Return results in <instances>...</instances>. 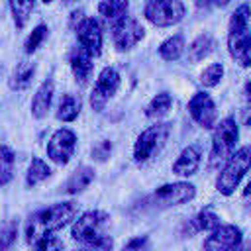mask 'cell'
Instances as JSON below:
<instances>
[{
    "instance_id": "6da1fadb",
    "label": "cell",
    "mask_w": 251,
    "mask_h": 251,
    "mask_svg": "<svg viewBox=\"0 0 251 251\" xmlns=\"http://www.w3.org/2000/svg\"><path fill=\"white\" fill-rule=\"evenodd\" d=\"M76 204L75 202H57L47 208H41L33 212L25 222V241L31 245L39 243L45 237H51V233L63 229L67 224L76 220Z\"/></svg>"
},
{
    "instance_id": "7a4b0ae2",
    "label": "cell",
    "mask_w": 251,
    "mask_h": 251,
    "mask_svg": "<svg viewBox=\"0 0 251 251\" xmlns=\"http://www.w3.org/2000/svg\"><path fill=\"white\" fill-rule=\"evenodd\" d=\"M239 139V127L233 116H227L216 124L212 131V145L208 153V169H220L224 163L235 153V145Z\"/></svg>"
},
{
    "instance_id": "3957f363",
    "label": "cell",
    "mask_w": 251,
    "mask_h": 251,
    "mask_svg": "<svg viewBox=\"0 0 251 251\" xmlns=\"http://www.w3.org/2000/svg\"><path fill=\"white\" fill-rule=\"evenodd\" d=\"M196 196V186L188 180H176V182H167L155 188L143 202L141 208L145 210H167L173 206H180L190 202Z\"/></svg>"
},
{
    "instance_id": "277c9868",
    "label": "cell",
    "mask_w": 251,
    "mask_h": 251,
    "mask_svg": "<svg viewBox=\"0 0 251 251\" xmlns=\"http://www.w3.org/2000/svg\"><path fill=\"white\" fill-rule=\"evenodd\" d=\"M249 169H251V143L239 147L224 163V167L216 178V190L224 196H231Z\"/></svg>"
},
{
    "instance_id": "5b68a950",
    "label": "cell",
    "mask_w": 251,
    "mask_h": 251,
    "mask_svg": "<svg viewBox=\"0 0 251 251\" xmlns=\"http://www.w3.org/2000/svg\"><path fill=\"white\" fill-rule=\"evenodd\" d=\"M169 133H171V124H165V122H157L147 129H143L133 143V161L141 165L157 157L165 147Z\"/></svg>"
},
{
    "instance_id": "8992f818",
    "label": "cell",
    "mask_w": 251,
    "mask_h": 251,
    "mask_svg": "<svg viewBox=\"0 0 251 251\" xmlns=\"http://www.w3.org/2000/svg\"><path fill=\"white\" fill-rule=\"evenodd\" d=\"M110 226V214L104 210H88L80 214L71 226V237L78 243H90L106 235Z\"/></svg>"
},
{
    "instance_id": "52a82bcc",
    "label": "cell",
    "mask_w": 251,
    "mask_h": 251,
    "mask_svg": "<svg viewBox=\"0 0 251 251\" xmlns=\"http://www.w3.org/2000/svg\"><path fill=\"white\" fill-rule=\"evenodd\" d=\"M143 16L155 27H171L186 16V6L180 0H151L143 6Z\"/></svg>"
},
{
    "instance_id": "ba28073f",
    "label": "cell",
    "mask_w": 251,
    "mask_h": 251,
    "mask_svg": "<svg viewBox=\"0 0 251 251\" xmlns=\"http://www.w3.org/2000/svg\"><path fill=\"white\" fill-rule=\"evenodd\" d=\"M120 82H122V76L114 67H104L100 71V75H98V78L92 86V92H90V106H92L94 112L104 110L108 100L118 92Z\"/></svg>"
},
{
    "instance_id": "9c48e42d",
    "label": "cell",
    "mask_w": 251,
    "mask_h": 251,
    "mask_svg": "<svg viewBox=\"0 0 251 251\" xmlns=\"http://www.w3.org/2000/svg\"><path fill=\"white\" fill-rule=\"evenodd\" d=\"M249 20H251V6L247 2L239 4L227 24V51L235 59L237 51L241 49L247 33H249Z\"/></svg>"
},
{
    "instance_id": "30bf717a",
    "label": "cell",
    "mask_w": 251,
    "mask_h": 251,
    "mask_svg": "<svg viewBox=\"0 0 251 251\" xmlns=\"http://www.w3.org/2000/svg\"><path fill=\"white\" fill-rule=\"evenodd\" d=\"M143 37H145V29L139 24V20L133 16H126L124 20L112 25V43L118 51L133 49Z\"/></svg>"
},
{
    "instance_id": "8fae6325",
    "label": "cell",
    "mask_w": 251,
    "mask_h": 251,
    "mask_svg": "<svg viewBox=\"0 0 251 251\" xmlns=\"http://www.w3.org/2000/svg\"><path fill=\"white\" fill-rule=\"evenodd\" d=\"M76 147V135L73 129L69 127H59L57 131H53V135L47 141V157L57 163V165H67L75 153Z\"/></svg>"
},
{
    "instance_id": "7c38bea8",
    "label": "cell",
    "mask_w": 251,
    "mask_h": 251,
    "mask_svg": "<svg viewBox=\"0 0 251 251\" xmlns=\"http://www.w3.org/2000/svg\"><path fill=\"white\" fill-rule=\"evenodd\" d=\"M243 243V231L235 224H222L202 243L204 251H233Z\"/></svg>"
},
{
    "instance_id": "4fadbf2b",
    "label": "cell",
    "mask_w": 251,
    "mask_h": 251,
    "mask_svg": "<svg viewBox=\"0 0 251 251\" xmlns=\"http://www.w3.org/2000/svg\"><path fill=\"white\" fill-rule=\"evenodd\" d=\"M188 114L190 118L204 129H212L218 120V110L208 92H194L188 100Z\"/></svg>"
},
{
    "instance_id": "5bb4252c",
    "label": "cell",
    "mask_w": 251,
    "mask_h": 251,
    "mask_svg": "<svg viewBox=\"0 0 251 251\" xmlns=\"http://www.w3.org/2000/svg\"><path fill=\"white\" fill-rule=\"evenodd\" d=\"M76 39H78V47H82L92 57H98L102 53V41H104L100 22L96 18H84V22L76 29Z\"/></svg>"
},
{
    "instance_id": "9a60e30c",
    "label": "cell",
    "mask_w": 251,
    "mask_h": 251,
    "mask_svg": "<svg viewBox=\"0 0 251 251\" xmlns=\"http://www.w3.org/2000/svg\"><path fill=\"white\" fill-rule=\"evenodd\" d=\"M200 161H202V147L198 143H192V145H188L180 151V155L173 163L171 171L176 176H192V175L198 173Z\"/></svg>"
},
{
    "instance_id": "2e32d148",
    "label": "cell",
    "mask_w": 251,
    "mask_h": 251,
    "mask_svg": "<svg viewBox=\"0 0 251 251\" xmlns=\"http://www.w3.org/2000/svg\"><path fill=\"white\" fill-rule=\"evenodd\" d=\"M69 65H71V71H73L76 82L86 84L88 78L92 76V71H94V57L76 45L69 53Z\"/></svg>"
},
{
    "instance_id": "e0dca14e",
    "label": "cell",
    "mask_w": 251,
    "mask_h": 251,
    "mask_svg": "<svg viewBox=\"0 0 251 251\" xmlns=\"http://www.w3.org/2000/svg\"><path fill=\"white\" fill-rule=\"evenodd\" d=\"M222 226V222H220V216L214 212V210H210V208H204V210H200L194 218H190L184 226H182V235H194V233H198V231H214V229H218Z\"/></svg>"
},
{
    "instance_id": "ac0fdd59",
    "label": "cell",
    "mask_w": 251,
    "mask_h": 251,
    "mask_svg": "<svg viewBox=\"0 0 251 251\" xmlns=\"http://www.w3.org/2000/svg\"><path fill=\"white\" fill-rule=\"evenodd\" d=\"M53 94H55V84H53L51 78L43 80L37 86V90H35V94L31 98V106H29L31 116L35 120H43L49 114V108H51V102H53Z\"/></svg>"
},
{
    "instance_id": "d6986e66",
    "label": "cell",
    "mask_w": 251,
    "mask_h": 251,
    "mask_svg": "<svg viewBox=\"0 0 251 251\" xmlns=\"http://www.w3.org/2000/svg\"><path fill=\"white\" fill-rule=\"evenodd\" d=\"M92 180H94V169L88 165H80L71 173V176L63 184V192L65 194H78L84 188H88Z\"/></svg>"
},
{
    "instance_id": "ffe728a7",
    "label": "cell",
    "mask_w": 251,
    "mask_h": 251,
    "mask_svg": "<svg viewBox=\"0 0 251 251\" xmlns=\"http://www.w3.org/2000/svg\"><path fill=\"white\" fill-rule=\"evenodd\" d=\"M80 110H82V102L76 94H63L61 100H59V106H57V112H55V118L59 122H75L78 116H80Z\"/></svg>"
},
{
    "instance_id": "44dd1931",
    "label": "cell",
    "mask_w": 251,
    "mask_h": 251,
    "mask_svg": "<svg viewBox=\"0 0 251 251\" xmlns=\"http://www.w3.org/2000/svg\"><path fill=\"white\" fill-rule=\"evenodd\" d=\"M186 49V43H184V35L182 33H175L171 37H167L161 45H159V57L167 63H173V61H178L182 57Z\"/></svg>"
},
{
    "instance_id": "7402d4cb",
    "label": "cell",
    "mask_w": 251,
    "mask_h": 251,
    "mask_svg": "<svg viewBox=\"0 0 251 251\" xmlns=\"http://www.w3.org/2000/svg\"><path fill=\"white\" fill-rule=\"evenodd\" d=\"M98 14L110 24H118L120 20H124L127 16V10H129V4L127 2H122V0H106V2H98Z\"/></svg>"
},
{
    "instance_id": "603a6c76",
    "label": "cell",
    "mask_w": 251,
    "mask_h": 251,
    "mask_svg": "<svg viewBox=\"0 0 251 251\" xmlns=\"http://www.w3.org/2000/svg\"><path fill=\"white\" fill-rule=\"evenodd\" d=\"M216 43H214V37L210 33H200L198 37H194L188 45V59L192 63H198V61H204L212 51H214Z\"/></svg>"
},
{
    "instance_id": "cb8c5ba5",
    "label": "cell",
    "mask_w": 251,
    "mask_h": 251,
    "mask_svg": "<svg viewBox=\"0 0 251 251\" xmlns=\"http://www.w3.org/2000/svg\"><path fill=\"white\" fill-rule=\"evenodd\" d=\"M33 76H35V65L33 63H20L12 71L8 84L12 90H25L31 84Z\"/></svg>"
},
{
    "instance_id": "d4e9b609",
    "label": "cell",
    "mask_w": 251,
    "mask_h": 251,
    "mask_svg": "<svg viewBox=\"0 0 251 251\" xmlns=\"http://www.w3.org/2000/svg\"><path fill=\"white\" fill-rule=\"evenodd\" d=\"M49 176H51V167L41 157H33L31 163H29V167H27V173H25V186L27 188H33L39 182L47 180Z\"/></svg>"
},
{
    "instance_id": "484cf974",
    "label": "cell",
    "mask_w": 251,
    "mask_h": 251,
    "mask_svg": "<svg viewBox=\"0 0 251 251\" xmlns=\"http://www.w3.org/2000/svg\"><path fill=\"white\" fill-rule=\"evenodd\" d=\"M171 106H173V96L167 90H163V92H159L151 98V102L145 108V116L151 118V120H161L163 116L169 114Z\"/></svg>"
},
{
    "instance_id": "4316f807",
    "label": "cell",
    "mask_w": 251,
    "mask_h": 251,
    "mask_svg": "<svg viewBox=\"0 0 251 251\" xmlns=\"http://www.w3.org/2000/svg\"><path fill=\"white\" fill-rule=\"evenodd\" d=\"M8 8L12 12V20H14L16 29H24L31 12H33V8H35V2H16V0H12V2H8Z\"/></svg>"
},
{
    "instance_id": "83f0119b",
    "label": "cell",
    "mask_w": 251,
    "mask_h": 251,
    "mask_svg": "<svg viewBox=\"0 0 251 251\" xmlns=\"http://www.w3.org/2000/svg\"><path fill=\"white\" fill-rule=\"evenodd\" d=\"M16 157L8 145H0V186H6L14 176Z\"/></svg>"
},
{
    "instance_id": "f1b7e54d",
    "label": "cell",
    "mask_w": 251,
    "mask_h": 251,
    "mask_svg": "<svg viewBox=\"0 0 251 251\" xmlns=\"http://www.w3.org/2000/svg\"><path fill=\"white\" fill-rule=\"evenodd\" d=\"M224 65L222 63H212V65H208L202 73H200V82H202V86L204 88H214V86H218L220 82H222V78H224Z\"/></svg>"
},
{
    "instance_id": "f546056e",
    "label": "cell",
    "mask_w": 251,
    "mask_h": 251,
    "mask_svg": "<svg viewBox=\"0 0 251 251\" xmlns=\"http://www.w3.org/2000/svg\"><path fill=\"white\" fill-rule=\"evenodd\" d=\"M47 33H49V27L45 25V24H39V25H35L33 29H31V33L27 35V39H25V53L29 55V53H33V51H37L39 49V45L45 41V37H47Z\"/></svg>"
},
{
    "instance_id": "4dcf8cb0",
    "label": "cell",
    "mask_w": 251,
    "mask_h": 251,
    "mask_svg": "<svg viewBox=\"0 0 251 251\" xmlns=\"http://www.w3.org/2000/svg\"><path fill=\"white\" fill-rule=\"evenodd\" d=\"M18 237V222H8L0 227V251H10Z\"/></svg>"
},
{
    "instance_id": "1f68e13d",
    "label": "cell",
    "mask_w": 251,
    "mask_h": 251,
    "mask_svg": "<svg viewBox=\"0 0 251 251\" xmlns=\"http://www.w3.org/2000/svg\"><path fill=\"white\" fill-rule=\"evenodd\" d=\"M112 151H114V143H112L110 139H100L98 143L92 145L90 157H92V161H96V163H106V161L112 157Z\"/></svg>"
},
{
    "instance_id": "d6a6232c",
    "label": "cell",
    "mask_w": 251,
    "mask_h": 251,
    "mask_svg": "<svg viewBox=\"0 0 251 251\" xmlns=\"http://www.w3.org/2000/svg\"><path fill=\"white\" fill-rule=\"evenodd\" d=\"M112 249H114V239L110 235H104L90 243H82V247L76 251H112Z\"/></svg>"
},
{
    "instance_id": "836d02e7",
    "label": "cell",
    "mask_w": 251,
    "mask_h": 251,
    "mask_svg": "<svg viewBox=\"0 0 251 251\" xmlns=\"http://www.w3.org/2000/svg\"><path fill=\"white\" fill-rule=\"evenodd\" d=\"M122 251H151V241L147 235H137V237H131L122 247Z\"/></svg>"
},
{
    "instance_id": "e575fe53",
    "label": "cell",
    "mask_w": 251,
    "mask_h": 251,
    "mask_svg": "<svg viewBox=\"0 0 251 251\" xmlns=\"http://www.w3.org/2000/svg\"><path fill=\"white\" fill-rule=\"evenodd\" d=\"M33 251H65V243L59 237L51 235V237H45L39 243H35Z\"/></svg>"
},
{
    "instance_id": "d590c367",
    "label": "cell",
    "mask_w": 251,
    "mask_h": 251,
    "mask_svg": "<svg viewBox=\"0 0 251 251\" xmlns=\"http://www.w3.org/2000/svg\"><path fill=\"white\" fill-rule=\"evenodd\" d=\"M235 61H237L241 67H249V65H251V31L247 33V37H245V41H243L241 49L237 51Z\"/></svg>"
},
{
    "instance_id": "8d00e7d4",
    "label": "cell",
    "mask_w": 251,
    "mask_h": 251,
    "mask_svg": "<svg viewBox=\"0 0 251 251\" xmlns=\"http://www.w3.org/2000/svg\"><path fill=\"white\" fill-rule=\"evenodd\" d=\"M82 22H84V10H82V8H75V10L71 12V16H69V27L76 31Z\"/></svg>"
},
{
    "instance_id": "74e56055",
    "label": "cell",
    "mask_w": 251,
    "mask_h": 251,
    "mask_svg": "<svg viewBox=\"0 0 251 251\" xmlns=\"http://www.w3.org/2000/svg\"><path fill=\"white\" fill-rule=\"evenodd\" d=\"M241 198H243V202L247 204V206H251V180L247 182V186L243 188V194H241Z\"/></svg>"
},
{
    "instance_id": "f35d334b",
    "label": "cell",
    "mask_w": 251,
    "mask_h": 251,
    "mask_svg": "<svg viewBox=\"0 0 251 251\" xmlns=\"http://www.w3.org/2000/svg\"><path fill=\"white\" fill-rule=\"evenodd\" d=\"M243 96H245L247 102H251V80L245 82V86H243Z\"/></svg>"
},
{
    "instance_id": "ab89813d",
    "label": "cell",
    "mask_w": 251,
    "mask_h": 251,
    "mask_svg": "<svg viewBox=\"0 0 251 251\" xmlns=\"http://www.w3.org/2000/svg\"><path fill=\"white\" fill-rule=\"evenodd\" d=\"M233 251H251V245H249V243H241V245L235 247Z\"/></svg>"
}]
</instances>
